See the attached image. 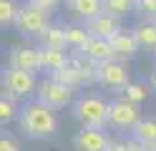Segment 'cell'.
I'll use <instances>...</instances> for the list:
<instances>
[{
  "instance_id": "obj_1",
  "label": "cell",
  "mask_w": 156,
  "mask_h": 151,
  "mask_svg": "<svg viewBox=\"0 0 156 151\" xmlns=\"http://www.w3.org/2000/svg\"><path fill=\"white\" fill-rule=\"evenodd\" d=\"M18 128H20V134L25 138H30V141H43V138L55 136V131H58L55 108L41 103L38 98L25 101V106L20 108V113H18Z\"/></svg>"
},
{
  "instance_id": "obj_2",
  "label": "cell",
  "mask_w": 156,
  "mask_h": 151,
  "mask_svg": "<svg viewBox=\"0 0 156 151\" xmlns=\"http://www.w3.org/2000/svg\"><path fill=\"white\" fill-rule=\"evenodd\" d=\"M108 106H111V101L101 98L98 93H86V96H78L73 101L71 113L81 126L106 128L108 126Z\"/></svg>"
},
{
  "instance_id": "obj_3",
  "label": "cell",
  "mask_w": 156,
  "mask_h": 151,
  "mask_svg": "<svg viewBox=\"0 0 156 151\" xmlns=\"http://www.w3.org/2000/svg\"><path fill=\"white\" fill-rule=\"evenodd\" d=\"M139 121H141V108H139V103L129 101L126 96H119V98L111 101V106H108V126H111L113 131H121V134L133 131Z\"/></svg>"
},
{
  "instance_id": "obj_4",
  "label": "cell",
  "mask_w": 156,
  "mask_h": 151,
  "mask_svg": "<svg viewBox=\"0 0 156 151\" xmlns=\"http://www.w3.org/2000/svg\"><path fill=\"white\" fill-rule=\"evenodd\" d=\"M35 98L41 101V103L51 106V108H66V106H73L76 101V88L61 83V81H55L53 76H48L45 81L38 83V91H35Z\"/></svg>"
},
{
  "instance_id": "obj_5",
  "label": "cell",
  "mask_w": 156,
  "mask_h": 151,
  "mask_svg": "<svg viewBox=\"0 0 156 151\" xmlns=\"http://www.w3.org/2000/svg\"><path fill=\"white\" fill-rule=\"evenodd\" d=\"M48 15H51V13H45V10L35 8V5H30V3H25V5H20V10H18V18H15L13 28H15L23 38H41L43 30L51 25Z\"/></svg>"
},
{
  "instance_id": "obj_6",
  "label": "cell",
  "mask_w": 156,
  "mask_h": 151,
  "mask_svg": "<svg viewBox=\"0 0 156 151\" xmlns=\"http://www.w3.org/2000/svg\"><path fill=\"white\" fill-rule=\"evenodd\" d=\"M3 91H10L15 98H30L35 91H38V81H35V73L30 70H20V68H10L8 66L3 70Z\"/></svg>"
},
{
  "instance_id": "obj_7",
  "label": "cell",
  "mask_w": 156,
  "mask_h": 151,
  "mask_svg": "<svg viewBox=\"0 0 156 151\" xmlns=\"http://www.w3.org/2000/svg\"><path fill=\"white\" fill-rule=\"evenodd\" d=\"M129 83H131V73H129V68H126V63H121L119 58L98 63V86L101 88L123 93V88Z\"/></svg>"
},
{
  "instance_id": "obj_8",
  "label": "cell",
  "mask_w": 156,
  "mask_h": 151,
  "mask_svg": "<svg viewBox=\"0 0 156 151\" xmlns=\"http://www.w3.org/2000/svg\"><path fill=\"white\" fill-rule=\"evenodd\" d=\"M73 146H76V151H108L111 138L103 128L81 126V131H76V136H73Z\"/></svg>"
},
{
  "instance_id": "obj_9",
  "label": "cell",
  "mask_w": 156,
  "mask_h": 151,
  "mask_svg": "<svg viewBox=\"0 0 156 151\" xmlns=\"http://www.w3.org/2000/svg\"><path fill=\"white\" fill-rule=\"evenodd\" d=\"M8 66L10 68H20V70H30V73H41L43 63H41V48H30V45H15L8 53Z\"/></svg>"
},
{
  "instance_id": "obj_10",
  "label": "cell",
  "mask_w": 156,
  "mask_h": 151,
  "mask_svg": "<svg viewBox=\"0 0 156 151\" xmlns=\"http://www.w3.org/2000/svg\"><path fill=\"white\" fill-rule=\"evenodd\" d=\"M76 53L86 56L88 60H93V63H106V60H113L116 58V50H113L111 40L108 38H96V35H91V40L81 50H76Z\"/></svg>"
},
{
  "instance_id": "obj_11",
  "label": "cell",
  "mask_w": 156,
  "mask_h": 151,
  "mask_svg": "<svg viewBox=\"0 0 156 151\" xmlns=\"http://www.w3.org/2000/svg\"><path fill=\"white\" fill-rule=\"evenodd\" d=\"M86 28H88V33L91 35H96V38H113V35H119L121 30H123V25H121V20L119 18H113V15H108V13H101V15H96L93 20H88L86 23Z\"/></svg>"
},
{
  "instance_id": "obj_12",
  "label": "cell",
  "mask_w": 156,
  "mask_h": 151,
  "mask_svg": "<svg viewBox=\"0 0 156 151\" xmlns=\"http://www.w3.org/2000/svg\"><path fill=\"white\" fill-rule=\"evenodd\" d=\"M111 43H113V50H116V58L119 60H129V58H133L141 50L139 40H136V35H133V30H121L119 35L111 38Z\"/></svg>"
},
{
  "instance_id": "obj_13",
  "label": "cell",
  "mask_w": 156,
  "mask_h": 151,
  "mask_svg": "<svg viewBox=\"0 0 156 151\" xmlns=\"http://www.w3.org/2000/svg\"><path fill=\"white\" fill-rule=\"evenodd\" d=\"M66 5L73 13V18H78L81 23H88L103 13V0H66Z\"/></svg>"
},
{
  "instance_id": "obj_14",
  "label": "cell",
  "mask_w": 156,
  "mask_h": 151,
  "mask_svg": "<svg viewBox=\"0 0 156 151\" xmlns=\"http://www.w3.org/2000/svg\"><path fill=\"white\" fill-rule=\"evenodd\" d=\"M68 60H71V53H66V48H41V63L45 73L61 70L63 66H68Z\"/></svg>"
},
{
  "instance_id": "obj_15",
  "label": "cell",
  "mask_w": 156,
  "mask_h": 151,
  "mask_svg": "<svg viewBox=\"0 0 156 151\" xmlns=\"http://www.w3.org/2000/svg\"><path fill=\"white\" fill-rule=\"evenodd\" d=\"M131 138H136L146 149H156V118H151V116L141 118L136 124V128L131 131Z\"/></svg>"
},
{
  "instance_id": "obj_16",
  "label": "cell",
  "mask_w": 156,
  "mask_h": 151,
  "mask_svg": "<svg viewBox=\"0 0 156 151\" xmlns=\"http://www.w3.org/2000/svg\"><path fill=\"white\" fill-rule=\"evenodd\" d=\"M133 35L139 40L141 50H156V20H141V23H136L133 28Z\"/></svg>"
},
{
  "instance_id": "obj_17",
  "label": "cell",
  "mask_w": 156,
  "mask_h": 151,
  "mask_svg": "<svg viewBox=\"0 0 156 151\" xmlns=\"http://www.w3.org/2000/svg\"><path fill=\"white\" fill-rule=\"evenodd\" d=\"M38 43H41V48H68V43H66V25L51 23L43 30V35L38 38Z\"/></svg>"
},
{
  "instance_id": "obj_18",
  "label": "cell",
  "mask_w": 156,
  "mask_h": 151,
  "mask_svg": "<svg viewBox=\"0 0 156 151\" xmlns=\"http://www.w3.org/2000/svg\"><path fill=\"white\" fill-rule=\"evenodd\" d=\"M91 40V33L86 23H73V25H66V43L71 50H81L86 43Z\"/></svg>"
},
{
  "instance_id": "obj_19",
  "label": "cell",
  "mask_w": 156,
  "mask_h": 151,
  "mask_svg": "<svg viewBox=\"0 0 156 151\" xmlns=\"http://www.w3.org/2000/svg\"><path fill=\"white\" fill-rule=\"evenodd\" d=\"M18 113H20V108H18V98L10 93V91H3V96H0V124H13L18 121Z\"/></svg>"
},
{
  "instance_id": "obj_20",
  "label": "cell",
  "mask_w": 156,
  "mask_h": 151,
  "mask_svg": "<svg viewBox=\"0 0 156 151\" xmlns=\"http://www.w3.org/2000/svg\"><path fill=\"white\" fill-rule=\"evenodd\" d=\"M133 10H136V0H103V13H108L119 20L129 18Z\"/></svg>"
},
{
  "instance_id": "obj_21",
  "label": "cell",
  "mask_w": 156,
  "mask_h": 151,
  "mask_svg": "<svg viewBox=\"0 0 156 151\" xmlns=\"http://www.w3.org/2000/svg\"><path fill=\"white\" fill-rule=\"evenodd\" d=\"M55 81H61V83L66 86H71V88H78V86H83V78L81 73H78V68L73 66V60H68V66H63L61 70H55V73H51Z\"/></svg>"
},
{
  "instance_id": "obj_22",
  "label": "cell",
  "mask_w": 156,
  "mask_h": 151,
  "mask_svg": "<svg viewBox=\"0 0 156 151\" xmlns=\"http://www.w3.org/2000/svg\"><path fill=\"white\" fill-rule=\"evenodd\" d=\"M18 10H20V5L15 0H0V25L3 28L13 25L15 18H18Z\"/></svg>"
},
{
  "instance_id": "obj_23",
  "label": "cell",
  "mask_w": 156,
  "mask_h": 151,
  "mask_svg": "<svg viewBox=\"0 0 156 151\" xmlns=\"http://www.w3.org/2000/svg\"><path fill=\"white\" fill-rule=\"evenodd\" d=\"M123 96L129 98V101H133V103L141 106L144 101H146V96H149V88H146L144 83H136V81H131V83L123 88Z\"/></svg>"
},
{
  "instance_id": "obj_24",
  "label": "cell",
  "mask_w": 156,
  "mask_h": 151,
  "mask_svg": "<svg viewBox=\"0 0 156 151\" xmlns=\"http://www.w3.org/2000/svg\"><path fill=\"white\" fill-rule=\"evenodd\" d=\"M133 13L141 20H156V0H136Z\"/></svg>"
},
{
  "instance_id": "obj_25",
  "label": "cell",
  "mask_w": 156,
  "mask_h": 151,
  "mask_svg": "<svg viewBox=\"0 0 156 151\" xmlns=\"http://www.w3.org/2000/svg\"><path fill=\"white\" fill-rule=\"evenodd\" d=\"M25 3H30V5H35V8H41V10H45V13H53V10L63 3V0H25Z\"/></svg>"
},
{
  "instance_id": "obj_26",
  "label": "cell",
  "mask_w": 156,
  "mask_h": 151,
  "mask_svg": "<svg viewBox=\"0 0 156 151\" xmlns=\"http://www.w3.org/2000/svg\"><path fill=\"white\" fill-rule=\"evenodd\" d=\"M0 151H20V149H18L15 138H10V136L3 134V138H0Z\"/></svg>"
},
{
  "instance_id": "obj_27",
  "label": "cell",
  "mask_w": 156,
  "mask_h": 151,
  "mask_svg": "<svg viewBox=\"0 0 156 151\" xmlns=\"http://www.w3.org/2000/svg\"><path fill=\"white\" fill-rule=\"evenodd\" d=\"M108 151H131V146H129V141H111Z\"/></svg>"
},
{
  "instance_id": "obj_28",
  "label": "cell",
  "mask_w": 156,
  "mask_h": 151,
  "mask_svg": "<svg viewBox=\"0 0 156 151\" xmlns=\"http://www.w3.org/2000/svg\"><path fill=\"white\" fill-rule=\"evenodd\" d=\"M149 86H151V91H156V66H154L151 76H149Z\"/></svg>"
},
{
  "instance_id": "obj_29",
  "label": "cell",
  "mask_w": 156,
  "mask_h": 151,
  "mask_svg": "<svg viewBox=\"0 0 156 151\" xmlns=\"http://www.w3.org/2000/svg\"><path fill=\"white\" fill-rule=\"evenodd\" d=\"M154 66H156V50H154Z\"/></svg>"
},
{
  "instance_id": "obj_30",
  "label": "cell",
  "mask_w": 156,
  "mask_h": 151,
  "mask_svg": "<svg viewBox=\"0 0 156 151\" xmlns=\"http://www.w3.org/2000/svg\"><path fill=\"white\" fill-rule=\"evenodd\" d=\"M151 151H156V149H151Z\"/></svg>"
}]
</instances>
